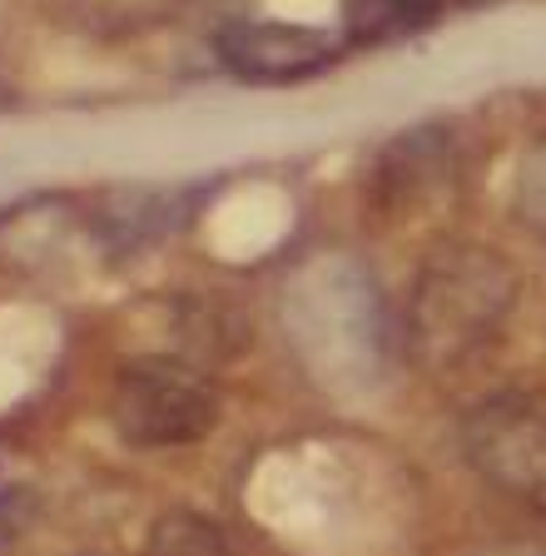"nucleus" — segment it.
Returning a JSON list of instances; mask_svg holds the SVG:
<instances>
[{"label":"nucleus","mask_w":546,"mask_h":556,"mask_svg":"<svg viewBox=\"0 0 546 556\" xmlns=\"http://www.w3.org/2000/svg\"><path fill=\"white\" fill-rule=\"evenodd\" d=\"M511 303H517V268L492 249L453 243L418 278L407 313L412 348L428 363H462L507 324Z\"/></svg>","instance_id":"obj_1"},{"label":"nucleus","mask_w":546,"mask_h":556,"mask_svg":"<svg viewBox=\"0 0 546 556\" xmlns=\"http://www.w3.org/2000/svg\"><path fill=\"white\" fill-rule=\"evenodd\" d=\"M115 432L129 447H189L219 422V393L204 372L175 358L129 363L115 378Z\"/></svg>","instance_id":"obj_2"},{"label":"nucleus","mask_w":546,"mask_h":556,"mask_svg":"<svg viewBox=\"0 0 546 556\" xmlns=\"http://www.w3.org/2000/svg\"><path fill=\"white\" fill-rule=\"evenodd\" d=\"M467 463L501 497L546 511V393H497L467 417Z\"/></svg>","instance_id":"obj_3"},{"label":"nucleus","mask_w":546,"mask_h":556,"mask_svg":"<svg viewBox=\"0 0 546 556\" xmlns=\"http://www.w3.org/2000/svg\"><path fill=\"white\" fill-rule=\"evenodd\" d=\"M214 60L244 85H308L343 60L328 30L289 15H239L214 30Z\"/></svg>","instance_id":"obj_4"},{"label":"nucleus","mask_w":546,"mask_h":556,"mask_svg":"<svg viewBox=\"0 0 546 556\" xmlns=\"http://www.w3.org/2000/svg\"><path fill=\"white\" fill-rule=\"evenodd\" d=\"M453 169V135L442 125H418L397 135L383 150L378 164V194L393 204V199H422L428 189H437Z\"/></svg>","instance_id":"obj_5"},{"label":"nucleus","mask_w":546,"mask_h":556,"mask_svg":"<svg viewBox=\"0 0 546 556\" xmlns=\"http://www.w3.org/2000/svg\"><path fill=\"white\" fill-rule=\"evenodd\" d=\"M453 0H343V40L348 46H393L432 30Z\"/></svg>","instance_id":"obj_6"},{"label":"nucleus","mask_w":546,"mask_h":556,"mask_svg":"<svg viewBox=\"0 0 546 556\" xmlns=\"http://www.w3.org/2000/svg\"><path fill=\"white\" fill-rule=\"evenodd\" d=\"M144 556H229V542L214 521H204L199 511H169L150 532Z\"/></svg>","instance_id":"obj_7"},{"label":"nucleus","mask_w":546,"mask_h":556,"mask_svg":"<svg viewBox=\"0 0 546 556\" xmlns=\"http://www.w3.org/2000/svg\"><path fill=\"white\" fill-rule=\"evenodd\" d=\"M511 208H517V219H522L536 239H546V135L536 139L532 150L522 154V164H517Z\"/></svg>","instance_id":"obj_8"},{"label":"nucleus","mask_w":546,"mask_h":556,"mask_svg":"<svg viewBox=\"0 0 546 556\" xmlns=\"http://www.w3.org/2000/svg\"><path fill=\"white\" fill-rule=\"evenodd\" d=\"M457 5H467V11H492V5H511V0H457Z\"/></svg>","instance_id":"obj_9"}]
</instances>
